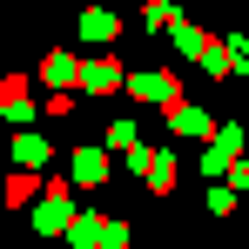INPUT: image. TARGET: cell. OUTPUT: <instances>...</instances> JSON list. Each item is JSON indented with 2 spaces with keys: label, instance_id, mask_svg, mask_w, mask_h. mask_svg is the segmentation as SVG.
Here are the masks:
<instances>
[{
  "label": "cell",
  "instance_id": "obj_1",
  "mask_svg": "<svg viewBox=\"0 0 249 249\" xmlns=\"http://www.w3.org/2000/svg\"><path fill=\"white\" fill-rule=\"evenodd\" d=\"M81 81L94 88V94H101V88H115V81H122V68H115V54H94V61L81 68Z\"/></svg>",
  "mask_w": 249,
  "mask_h": 249
},
{
  "label": "cell",
  "instance_id": "obj_4",
  "mask_svg": "<svg viewBox=\"0 0 249 249\" xmlns=\"http://www.w3.org/2000/svg\"><path fill=\"white\" fill-rule=\"evenodd\" d=\"M168 122L182 128V135H209V115H202V108H189V101H168Z\"/></svg>",
  "mask_w": 249,
  "mask_h": 249
},
{
  "label": "cell",
  "instance_id": "obj_3",
  "mask_svg": "<svg viewBox=\"0 0 249 249\" xmlns=\"http://www.w3.org/2000/svg\"><path fill=\"white\" fill-rule=\"evenodd\" d=\"M128 94H142V101H175V81H168V74H135Z\"/></svg>",
  "mask_w": 249,
  "mask_h": 249
},
{
  "label": "cell",
  "instance_id": "obj_2",
  "mask_svg": "<svg viewBox=\"0 0 249 249\" xmlns=\"http://www.w3.org/2000/svg\"><path fill=\"white\" fill-rule=\"evenodd\" d=\"M14 162L27 168V175H41V162H47V142H41V135H14Z\"/></svg>",
  "mask_w": 249,
  "mask_h": 249
},
{
  "label": "cell",
  "instance_id": "obj_6",
  "mask_svg": "<svg viewBox=\"0 0 249 249\" xmlns=\"http://www.w3.org/2000/svg\"><path fill=\"white\" fill-rule=\"evenodd\" d=\"M41 81H54V88H61V81H74V61H68V54H54V61L41 68Z\"/></svg>",
  "mask_w": 249,
  "mask_h": 249
},
{
  "label": "cell",
  "instance_id": "obj_7",
  "mask_svg": "<svg viewBox=\"0 0 249 249\" xmlns=\"http://www.w3.org/2000/svg\"><path fill=\"white\" fill-rule=\"evenodd\" d=\"M81 34H88V41H108V34H115V20H108V14H88Z\"/></svg>",
  "mask_w": 249,
  "mask_h": 249
},
{
  "label": "cell",
  "instance_id": "obj_5",
  "mask_svg": "<svg viewBox=\"0 0 249 249\" xmlns=\"http://www.w3.org/2000/svg\"><path fill=\"white\" fill-rule=\"evenodd\" d=\"M101 175H108V155H101V148H81V155H74V182H88V189H94Z\"/></svg>",
  "mask_w": 249,
  "mask_h": 249
}]
</instances>
